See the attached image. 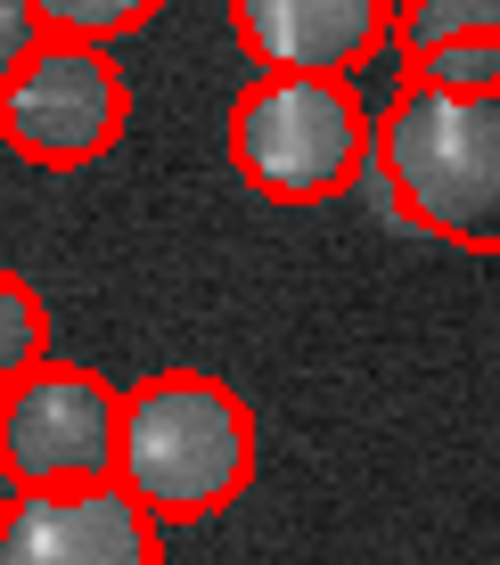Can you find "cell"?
<instances>
[{"label": "cell", "mask_w": 500, "mask_h": 565, "mask_svg": "<svg viewBox=\"0 0 500 565\" xmlns=\"http://www.w3.org/2000/svg\"><path fill=\"white\" fill-rule=\"evenodd\" d=\"M361 181L418 238L459 246V255H500V83L435 90L402 74L394 107L377 115Z\"/></svg>", "instance_id": "1"}, {"label": "cell", "mask_w": 500, "mask_h": 565, "mask_svg": "<svg viewBox=\"0 0 500 565\" xmlns=\"http://www.w3.org/2000/svg\"><path fill=\"white\" fill-rule=\"evenodd\" d=\"M115 483L164 524H198L255 483V418L222 377L164 369L124 394Z\"/></svg>", "instance_id": "2"}, {"label": "cell", "mask_w": 500, "mask_h": 565, "mask_svg": "<svg viewBox=\"0 0 500 565\" xmlns=\"http://www.w3.org/2000/svg\"><path fill=\"white\" fill-rule=\"evenodd\" d=\"M377 115L344 74H263L230 115V156L272 205H329L361 181Z\"/></svg>", "instance_id": "3"}, {"label": "cell", "mask_w": 500, "mask_h": 565, "mask_svg": "<svg viewBox=\"0 0 500 565\" xmlns=\"http://www.w3.org/2000/svg\"><path fill=\"white\" fill-rule=\"evenodd\" d=\"M115 443H124V394L91 369L42 361L0 394V476L17 492L115 483Z\"/></svg>", "instance_id": "4"}, {"label": "cell", "mask_w": 500, "mask_h": 565, "mask_svg": "<svg viewBox=\"0 0 500 565\" xmlns=\"http://www.w3.org/2000/svg\"><path fill=\"white\" fill-rule=\"evenodd\" d=\"M124 115H131V90L115 74V57L99 42H50L25 57L9 90H0V131L25 164H50V172H74V164H99V156L124 140Z\"/></svg>", "instance_id": "5"}, {"label": "cell", "mask_w": 500, "mask_h": 565, "mask_svg": "<svg viewBox=\"0 0 500 565\" xmlns=\"http://www.w3.org/2000/svg\"><path fill=\"white\" fill-rule=\"evenodd\" d=\"M0 565H157V516L124 483H57L0 509Z\"/></svg>", "instance_id": "6"}, {"label": "cell", "mask_w": 500, "mask_h": 565, "mask_svg": "<svg viewBox=\"0 0 500 565\" xmlns=\"http://www.w3.org/2000/svg\"><path fill=\"white\" fill-rule=\"evenodd\" d=\"M230 25L263 74H353L386 50L394 0H230Z\"/></svg>", "instance_id": "7"}, {"label": "cell", "mask_w": 500, "mask_h": 565, "mask_svg": "<svg viewBox=\"0 0 500 565\" xmlns=\"http://www.w3.org/2000/svg\"><path fill=\"white\" fill-rule=\"evenodd\" d=\"M42 361H50V303L33 296V279L0 270V394Z\"/></svg>", "instance_id": "8"}, {"label": "cell", "mask_w": 500, "mask_h": 565, "mask_svg": "<svg viewBox=\"0 0 500 565\" xmlns=\"http://www.w3.org/2000/svg\"><path fill=\"white\" fill-rule=\"evenodd\" d=\"M468 33H500V0H394V42H402V57L468 42Z\"/></svg>", "instance_id": "9"}, {"label": "cell", "mask_w": 500, "mask_h": 565, "mask_svg": "<svg viewBox=\"0 0 500 565\" xmlns=\"http://www.w3.org/2000/svg\"><path fill=\"white\" fill-rule=\"evenodd\" d=\"M402 74L435 83V90H492L500 83V33H468V42L418 50V57H402Z\"/></svg>", "instance_id": "10"}, {"label": "cell", "mask_w": 500, "mask_h": 565, "mask_svg": "<svg viewBox=\"0 0 500 565\" xmlns=\"http://www.w3.org/2000/svg\"><path fill=\"white\" fill-rule=\"evenodd\" d=\"M33 17L57 42H115V33L157 17V0H33Z\"/></svg>", "instance_id": "11"}, {"label": "cell", "mask_w": 500, "mask_h": 565, "mask_svg": "<svg viewBox=\"0 0 500 565\" xmlns=\"http://www.w3.org/2000/svg\"><path fill=\"white\" fill-rule=\"evenodd\" d=\"M42 42H50V33H42V17H33V0H0V90L25 74V57Z\"/></svg>", "instance_id": "12"}]
</instances>
